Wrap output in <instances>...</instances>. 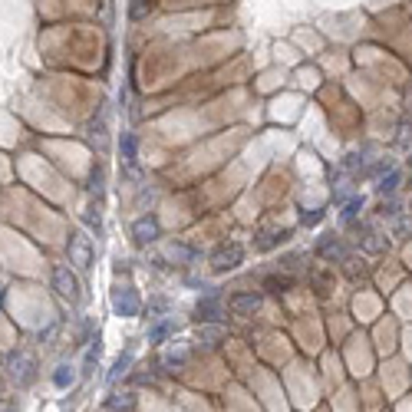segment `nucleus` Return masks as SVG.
I'll return each mask as SVG.
<instances>
[{
    "label": "nucleus",
    "instance_id": "f257e3e1",
    "mask_svg": "<svg viewBox=\"0 0 412 412\" xmlns=\"http://www.w3.org/2000/svg\"><path fill=\"white\" fill-rule=\"evenodd\" d=\"M50 281H53V291L69 300V304H79L83 300V287H79V277L73 274V264H53V274H50Z\"/></svg>",
    "mask_w": 412,
    "mask_h": 412
},
{
    "label": "nucleus",
    "instance_id": "f03ea898",
    "mask_svg": "<svg viewBox=\"0 0 412 412\" xmlns=\"http://www.w3.org/2000/svg\"><path fill=\"white\" fill-rule=\"evenodd\" d=\"M241 260H244V244L241 241H221L215 251H211V258H208V264H211V271H234Z\"/></svg>",
    "mask_w": 412,
    "mask_h": 412
},
{
    "label": "nucleus",
    "instance_id": "7ed1b4c3",
    "mask_svg": "<svg viewBox=\"0 0 412 412\" xmlns=\"http://www.w3.org/2000/svg\"><path fill=\"white\" fill-rule=\"evenodd\" d=\"M7 376H11V383H17V386H30V383L36 380V357L27 353V350H17L11 357V363H7Z\"/></svg>",
    "mask_w": 412,
    "mask_h": 412
},
{
    "label": "nucleus",
    "instance_id": "20e7f679",
    "mask_svg": "<svg viewBox=\"0 0 412 412\" xmlns=\"http://www.w3.org/2000/svg\"><path fill=\"white\" fill-rule=\"evenodd\" d=\"M66 254H69V264H73L77 271H86L89 264H93V241H89L83 231H73L69 241H66Z\"/></svg>",
    "mask_w": 412,
    "mask_h": 412
},
{
    "label": "nucleus",
    "instance_id": "39448f33",
    "mask_svg": "<svg viewBox=\"0 0 412 412\" xmlns=\"http://www.w3.org/2000/svg\"><path fill=\"white\" fill-rule=\"evenodd\" d=\"M188 359H192V347H188L185 340H178V343L172 340V347H168V350L162 353L159 366H162L165 373H182V369L188 366Z\"/></svg>",
    "mask_w": 412,
    "mask_h": 412
},
{
    "label": "nucleus",
    "instance_id": "423d86ee",
    "mask_svg": "<svg viewBox=\"0 0 412 412\" xmlns=\"http://www.w3.org/2000/svg\"><path fill=\"white\" fill-rule=\"evenodd\" d=\"M260 304H264V297L258 291H248V293H234L228 300V310L234 317H241V320H248V317H254L260 310Z\"/></svg>",
    "mask_w": 412,
    "mask_h": 412
},
{
    "label": "nucleus",
    "instance_id": "0eeeda50",
    "mask_svg": "<svg viewBox=\"0 0 412 412\" xmlns=\"http://www.w3.org/2000/svg\"><path fill=\"white\" fill-rule=\"evenodd\" d=\"M112 310L119 317H135L142 310L139 293L132 291V287H116V291H112Z\"/></svg>",
    "mask_w": 412,
    "mask_h": 412
},
{
    "label": "nucleus",
    "instance_id": "6e6552de",
    "mask_svg": "<svg viewBox=\"0 0 412 412\" xmlns=\"http://www.w3.org/2000/svg\"><path fill=\"white\" fill-rule=\"evenodd\" d=\"M162 238V225L155 215H142L135 225H132V241L135 244H152V241Z\"/></svg>",
    "mask_w": 412,
    "mask_h": 412
},
{
    "label": "nucleus",
    "instance_id": "1a4fd4ad",
    "mask_svg": "<svg viewBox=\"0 0 412 412\" xmlns=\"http://www.w3.org/2000/svg\"><path fill=\"white\" fill-rule=\"evenodd\" d=\"M221 314H225V304H221V297H218L215 291L205 293V297L198 300V307H195L198 324H218V320H221Z\"/></svg>",
    "mask_w": 412,
    "mask_h": 412
},
{
    "label": "nucleus",
    "instance_id": "9d476101",
    "mask_svg": "<svg viewBox=\"0 0 412 412\" xmlns=\"http://www.w3.org/2000/svg\"><path fill=\"white\" fill-rule=\"evenodd\" d=\"M159 7H162V0H129V20L145 23Z\"/></svg>",
    "mask_w": 412,
    "mask_h": 412
},
{
    "label": "nucleus",
    "instance_id": "9b49d317",
    "mask_svg": "<svg viewBox=\"0 0 412 412\" xmlns=\"http://www.w3.org/2000/svg\"><path fill=\"white\" fill-rule=\"evenodd\" d=\"M317 254L324 260H343L347 258V248H343V241L340 238H324L320 244H317Z\"/></svg>",
    "mask_w": 412,
    "mask_h": 412
},
{
    "label": "nucleus",
    "instance_id": "f8f14e48",
    "mask_svg": "<svg viewBox=\"0 0 412 412\" xmlns=\"http://www.w3.org/2000/svg\"><path fill=\"white\" fill-rule=\"evenodd\" d=\"M293 284H297V277L293 274H271V277H264V291H271V293H287L293 291Z\"/></svg>",
    "mask_w": 412,
    "mask_h": 412
},
{
    "label": "nucleus",
    "instance_id": "ddd939ff",
    "mask_svg": "<svg viewBox=\"0 0 412 412\" xmlns=\"http://www.w3.org/2000/svg\"><path fill=\"white\" fill-rule=\"evenodd\" d=\"M287 238H291V231H287V228H281V231H260L258 241H254V248H258V251H271V248H277V244H284Z\"/></svg>",
    "mask_w": 412,
    "mask_h": 412
},
{
    "label": "nucleus",
    "instance_id": "4468645a",
    "mask_svg": "<svg viewBox=\"0 0 412 412\" xmlns=\"http://www.w3.org/2000/svg\"><path fill=\"white\" fill-rule=\"evenodd\" d=\"M198 340H201L208 350H215L218 343L225 340V326H221V324H201V326H198Z\"/></svg>",
    "mask_w": 412,
    "mask_h": 412
},
{
    "label": "nucleus",
    "instance_id": "2eb2a0df",
    "mask_svg": "<svg viewBox=\"0 0 412 412\" xmlns=\"http://www.w3.org/2000/svg\"><path fill=\"white\" fill-rule=\"evenodd\" d=\"M36 11H40V17L46 23H56L66 11V0H36Z\"/></svg>",
    "mask_w": 412,
    "mask_h": 412
},
{
    "label": "nucleus",
    "instance_id": "dca6fc26",
    "mask_svg": "<svg viewBox=\"0 0 412 412\" xmlns=\"http://www.w3.org/2000/svg\"><path fill=\"white\" fill-rule=\"evenodd\" d=\"M175 330H178L175 317H162V320H159V324H155L152 330H149V343H165V340H168V336H172Z\"/></svg>",
    "mask_w": 412,
    "mask_h": 412
},
{
    "label": "nucleus",
    "instance_id": "f3484780",
    "mask_svg": "<svg viewBox=\"0 0 412 412\" xmlns=\"http://www.w3.org/2000/svg\"><path fill=\"white\" fill-rule=\"evenodd\" d=\"M119 152H122V162L129 165H135V155H139V139L132 135V132H122V142H119Z\"/></svg>",
    "mask_w": 412,
    "mask_h": 412
},
{
    "label": "nucleus",
    "instance_id": "a211bd4d",
    "mask_svg": "<svg viewBox=\"0 0 412 412\" xmlns=\"http://www.w3.org/2000/svg\"><path fill=\"white\" fill-rule=\"evenodd\" d=\"M399 182H402V172L399 168H390V175H383L380 178L376 192H380V195H396V192H399Z\"/></svg>",
    "mask_w": 412,
    "mask_h": 412
},
{
    "label": "nucleus",
    "instance_id": "6ab92c4d",
    "mask_svg": "<svg viewBox=\"0 0 412 412\" xmlns=\"http://www.w3.org/2000/svg\"><path fill=\"white\" fill-rule=\"evenodd\" d=\"M106 406H109V412H126V409H132V406H135V396H132V392H116Z\"/></svg>",
    "mask_w": 412,
    "mask_h": 412
},
{
    "label": "nucleus",
    "instance_id": "aec40b11",
    "mask_svg": "<svg viewBox=\"0 0 412 412\" xmlns=\"http://www.w3.org/2000/svg\"><path fill=\"white\" fill-rule=\"evenodd\" d=\"M129 366H132V353H122V357L116 359V366H112V373H109V383L116 386V383H119V376H126V373H129Z\"/></svg>",
    "mask_w": 412,
    "mask_h": 412
},
{
    "label": "nucleus",
    "instance_id": "412c9836",
    "mask_svg": "<svg viewBox=\"0 0 412 412\" xmlns=\"http://www.w3.org/2000/svg\"><path fill=\"white\" fill-rule=\"evenodd\" d=\"M359 211H363V198H359V195H353V198L347 201V211H343V225H353Z\"/></svg>",
    "mask_w": 412,
    "mask_h": 412
},
{
    "label": "nucleus",
    "instance_id": "4be33fe9",
    "mask_svg": "<svg viewBox=\"0 0 412 412\" xmlns=\"http://www.w3.org/2000/svg\"><path fill=\"white\" fill-rule=\"evenodd\" d=\"M73 380H77V373H73V366H60V369L53 373V383L60 386V390H66V386H69Z\"/></svg>",
    "mask_w": 412,
    "mask_h": 412
},
{
    "label": "nucleus",
    "instance_id": "5701e85b",
    "mask_svg": "<svg viewBox=\"0 0 412 412\" xmlns=\"http://www.w3.org/2000/svg\"><path fill=\"white\" fill-rule=\"evenodd\" d=\"M340 264H347V274H350V277H357V274L366 271V267H363L366 260H363V258H350V254H347V258L340 260Z\"/></svg>",
    "mask_w": 412,
    "mask_h": 412
},
{
    "label": "nucleus",
    "instance_id": "b1692460",
    "mask_svg": "<svg viewBox=\"0 0 412 412\" xmlns=\"http://www.w3.org/2000/svg\"><path fill=\"white\" fill-rule=\"evenodd\" d=\"M168 258L192 260V258H195V251H192V248H185V244H172V248H168Z\"/></svg>",
    "mask_w": 412,
    "mask_h": 412
},
{
    "label": "nucleus",
    "instance_id": "393cba45",
    "mask_svg": "<svg viewBox=\"0 0 412 412\" xmlns=\"http://www.w3.org/2000/svg\"><path fill=\"white\" fill-rule=\"evenodd\" d=\"M320 218H324V211H310V215H300V221H304V225H317V221H320Z\"/></svg>",
    "mask_w": 412,
    "mask_h": 412
}]
</instances>
